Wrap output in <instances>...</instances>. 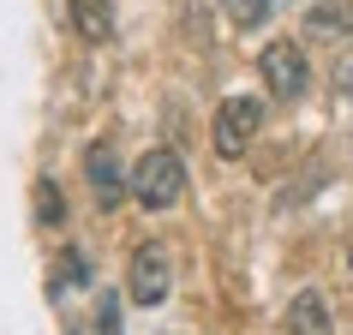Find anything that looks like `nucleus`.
I'll return each instance as SVG.
<instances>
[{"label":"nucleus","mask_w":353,"mask_h":335,"mask_svg":"<svg viewBox=\"0 0 353 335\" xmlns=\"http://www.w3.org/2000/svg\"><path fill=\"white\" fill-rule=\"evenodd\" d=\"M180 192H186V162H180L174 150H150L144 162L132 168V198H138V210H150V216L174 210Z\"/></svg>","instance_id":"nucleus-1"},{"label":"nucleus","mask_w":353,"mask_h":335,"mask_svg":"<svg viewBox=\"0 0 353 335\" xmlns=\"http://www.w3.org/2000/svg\"><path fill=\"white\" fill-rule=\"evenodd\" d=\"M263 126V108L252 102V96H228L222 108H216V132H210V144H216V156L222 162H240L245 150H252V138H258Z\"/></svg>","instance_id":"nucleus-2"},{"label":"nucleus","mask_w":353,"mask_h":335,"mask_svg":"<svg viewBox=\"0 0 353 335\" xmlns=\"http://www.w3.org/2000/svg\"><path fill=\"white\" fill-rule=\"evenodd\" d=\"M126 287H132V299H138V305H162V299H168V287H174V258H168L162 240H144L138 252H132Z\"/></svg>","instance_id":"nucleus-3"},{"label":"nucleus","mask_w":353,"mask_h":335,"mask_svg":"<svg viewBox=\"0 0 353 335\" xmlns=\"http://www.w3.org/2000/svg\"><path fill=\"white\" fill-rule=\"evenodd\" d=\"M258 72H263V84H270V96L276 102H299L305 96V54H299V42H270L258 54Z\"/></svg>","instance_id":"nucleus-4"},{"label":"nucleus","mask_w":353,"mask_h":335,"mask_svg":"<svg viewBox=\"0 0 353 335\" xmlns=\"http://www.w3.org/2000/svg\"><path fill=\"white\" fill-rule=\"evenodd\" d=\"M84 174H90V192H96V204H102V210H114L132 192V174L120 168V156H114L108 138H96V144L84 150Z\"/></svg>","instance_id":"nucleus-5"},{"label":"nucleus","mask_w":353,"mask_h":335,"mask_svg":"<svg viewBox=\"0 0 353 335\" xmlns=\"http://www.w3.org/2000/svg\"><path fill=\"white\" fill-rule=\"evenodd\" d=\"M72 30L84 42H108L114 37V6L108 0H72Z\"/></svg>","instance_id":"nucleus-6"},{"label":"nucleus","mask_w":353,"mask_h":335,"mask_svg":"<svg viewBox=\"0 0 353 335\" xmlns=\"http://www.w3.org/2000/svg\"><path fill=\"white\" fill-rule=\"evenodd\" d=\"M288 329L294 335H330V305H323V294H299L288 305Z\"/></svg>","instance_id":"nucleus-7"},{"label":"nucleus","mask_w":353,"mask_h":335,"mask_svg":"<svg viewBox=\"0 0 353 335\" xmlns=\"http://www.w3.org/2000/svg\"><path fill=\"white\" fill-rule=\"evenodd\" d=\"M353 24V0H317L312 12H305V30L312 37H341Z\"/></svg>","instance_id":"nucleus-8"},{"label":"nucleus","mask_w":353,"mask_h":335,"mask_svg":"<svg viewBox=\"0 0 353 335\" xmlns=\"http://www.w3.org/2000/svg\"><path fill=\"white\" fill-rule=\"evenodd\" d=\"M90 281V263H84V252H60L54 258V281H48V294H72V287H84Z\"/></svg>","instance_id":"nucleus-9"},{"label":"nucleus","mask_w":353,"mask_h":335,"mask_svg":"<svg viewBox=\"0 0 353 335\" xmlns=\"http://www.w3.org/2000/svg\"><path fill=\"white\" fill-rule=\"evenodd\" d=\"M66 222V198H60V186L42 174L37 180V227H60Z\"/></svg>","instance_id":"nucleus-10"},{"label":"nucleus","mask_w":353,"mask_h":335,"mask_svg":"<svg viewBox=\"0 0 353 335\" xmlns=\"http://www.w3.org/2000/svg\"><path fill=\"white\" fill-rule=\"evenodd\" d=\"M270 6H276V0H222V12L240 24V30H258V24L270 19Z\"/></svg>","instance_id":"nucleus-11"},{"label":"nucleus","mask_w":353,"mask_h":335,"mask_svg":"<svg viewBox=\"0 0 353 335\" xmlns=\"http://www.w3.org/2000/svg\"><path fill=\"white\" fill-rule=\"evenodd\" d=\"M347 263H353V258H347Z\"/></svg>","instance_id":"nucleus-12"}]
</instances>
